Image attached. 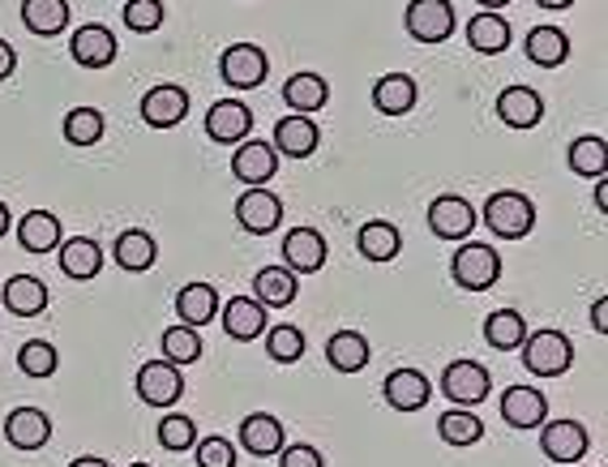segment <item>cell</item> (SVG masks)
<instances>
[{
  "mask_svg": "<svg viewBox=\"0 0 608 467\" xmlns=\"http://www.w3.org/2000/svg\"><path fill=\"white\" fill-rule=\"evenodd\" d=\"M155 438H159V446L164 450H194V441H197V425H194V416H164L159 420V429H155Z\"/></svg>",
  "mask_w": 608,
  "mask_h": 467,
  "instance_id": "42",
  "label": "cell"
},
{
  "mask_svg": "<svg viewBox=\"0 0 608 467\" xmlns=\"http://www.w3.org/2000/svg\"><path fill=\"white\" fill-rule=\"evenodd\" d=\"M450 275L463 292H489L501 279V257L493 245H459L454 262H450Z\"/></svg>",
  "mask_w": 608,
  "mask_h": 467,
  "instance_id": "3",
  "label": "cell"
},
{
  "mask_svg": "<svg viewBox=\"0 0 608 467\" xmlns=\"http://www.w3.org/2000/svg\"><path fill=\"white\" fill-rule=\"evenodd\" d=\"M596 206H600V211H608V185H605V176L596 181Z\"/></svg>",
  "mask_w": 608,
  "mask_h": 467,
  "instance_id": "50",
  "label": "cell"
},
{
  "mask_svg": "<svg viewBox=\"0 0 608 467\" xmlns=\"http://www.w3.org/2000/svg\"><path fill=\"white\" fill-rule=\"evenodd\" d=\"M605 313H608V296H600V301L591 304V322H596V330H600V334L608 330V318H605Z\"/></svg>",
  "mask_w": 608,
  "mask_h": 467,
  "instance_id": "48",
  "label": "cell"
},
{
  "mask_svg": "<svg viewBox=\"0 0 608 467\" xmlns=\"http://www.w3.org/2000/svg\"><path fill=\"white\" fill-rule=\"evenodd\" d=\"M241 446L249 450L253 459H271L283 450V425L271 412H253L241 420Z\"/></svg>",
  "mask_w": 608,
  "mask_h": 467,
  "instance_id": "27",
  "label": "cell"
},
{
  "mask_svg": "<svg viewBox=\"0 0 608 467\" xmlns=\"http://www.w3.org/2000/svg\"><path fill=\"white\" fill-rule=\"evenodd\" d=\"M253 129V111L241 99H219L215 108L206 111V138L232 146V142H245Z\"/></svg>",
  "mask_w": 608,
  "mask_h": 467,
  "instance_id": "17",
  "label": "cell"
},
{
  "mask_svg": "<svg viewBox=\"0 0 608 467\" xmlns=\"http://www.w3.org/2000/svg\"><path fill=\"white\" fill-rule=\"evenodd\" d=\"M125 27L150 35V30L164 27V0H129L125 4Z\"/></svg>",
  "mask_w": 608,
  "mask_h": 467,
  "instance_id": "44",
  "label": "cell"
},
{
  "mask_svg": "<svg viewBox=\"0 0 608 467\" xmlns=\"http://www.w3.org/2000/svg\"><path fill=\"white\" fill-rule=\"evenodd\" d=\"M0 236H9V206L0 202Z\"/></svg>",
  "mask_w": 608,
  "mask_h": 467,
  "instance_id": "52",
  "label": "cell"
},
{
  "mask_svg": "<svg viewBox=\"0 0 608 467\" xmlns=\"http://www.w3.org/2000/svg\"><path fill=\"white\" fill-rule=\"evenodd\" d=\"M484 339H489V348H498V352H519V343L527 339L523 313H519V309H498V313H489Z\"/></svg>",
  "mask_w": 608,
  "mask_h": 467,
  "instance_id": "36",
  "label": "cell"
},
{
  "mask_svg": "<svg viewBox=\"0 0 608 467\" xmlns=\"http://www.w3.org/2000/svg\"><path fill=\"white\" fill-rule=\"evenodd\" d=\"M493 108H498L501 125H510V129H536L545 120V99L531 86H506Z\"/></svg>",
  "mask_w": 608,
  "mask_h": 467,
  "instance_id": "18",
  "label": "cell"
},
{
  "mask_svg": "<svg viewBox=\"0 0 608 467\" xmlns=\"http://www.w3.org/2000/svg\"><path fill=\"white\" fill-rule=\"evenodd\" d=\"M475 4H484V9H498V4H510V0H475Z\"/></svg>",
  "mask_w": 608,
  "mask_h": 467,
  "instance_id": "53",
  "label": "cell"
},
{
  "mask_svg": "<svg viewBox=\"0 0 608 467\" xmlns=\"http://www.w3.org/2000/svg\"><path fill=\"white\" fill-rule=\"evenodd\" d=\"M519 352H523V364L531 378H561L575 364V348H570V339L561 330H531L519 343Z\"/></svg>",
  "mask_w": 608,
  "mask_h": 467,
  "instance_id": "1",
  "label": "cell"
},
{
  "mask_svg": "<svg viewBox=\"0 0 608 467\" xmlns=\"http://www.w3.org/2000/svg\"><path fill=\"white\" fill-rule=\"evenodd\" d=\"M510 22L501 18L498 9H484V13H475L468 22V43H471V52H480V56H498L510 48Z\"/></svg>",
  "mask_w": 608,
  "mask_h": 467,
  "instance_id": "29",
  "label": "cell"
},
{
  "mask_svg": "<svg viewBox=\"0 0 608 467\" xmlns=\"http://www.w3.org/2000/svg\"><path fill=\"white\" fill-rule=\"evenodd\" d=\"M438 434H442L445 446H475L484 438V420L471 408H450L445 416H438Z\"/></svg>",
  "mask_w": 608,
  "mask_h": 467,
  "instance_id": "38",
  "label": "cell"
},
{
  "mask_svg": "<svg viewBox=\"0 0 608 467\" xmlns=\"http://www.w3.org/2000/svg\"><path fill=\"white\" fill-rule=\"evenodd\" d=\"M484 223H489V232L501 236V241H523L527 232L536 227V206H531L527 193L501 189L484 202Z\"/></svg>",
  "mask_w": 608,
  "mask_h": 467,
  "instance_id": "2",
  "label": "cell"
},
{
  "mask_svg": "<svg viewBox=\"0 0 608 467\" xmlns=\"http://www.w3.org/2000/svg\"><path fill=\"white\" fill-rule=\"evenodd\" d=\"M197 467H236V446L227 438H202L194 441Z\"/></svg>",
  "mask_w": 608,
  "mask_h": 467,
  "instance_id": "45",
  "label": "cell"
},
{
  "mask_svg": "<svg viewBox=\"0 0 608 467\" xmlns=\"http://www.w3.org/2000/svg\"><path fill=\"white\" fill-rule=\"evenodd\" d=\"M475 223H480L475 206H471L468 197H459V193H442V197H433V206H429V232H433L438 241H468Z\"/></svg>",
  "mask_w": 608,
  "mask_h": 467,
  "instance_id": "8",
  "label": "cell"
},
{
  "mask_svg": "<svg viewBox=\"0 0 608 467\" xmlns=\"http://www.w3.org/2000/svg\"><path fill=\"white\" fill-rule=\"evenodd\" d=\"M278 455H283L278 467H326L322 450H313L308 441H296V446H287V450H278Z\"/></svg>",
  "mask_w": 608,
  "mask_h": 467,
  "instance_id": "46",
  "label": "cell"
},
{
  "mask_svg": "<svg viewBox=\"0 0 608 467\" xmlns=\"http://www.w3.org/2000/svg\"><path fill=\"white\" fill-rule=\"evenodd\" d=\"M120 52V43H116V35L108 27H99V22H86V27L73 30V39H69V56L82 65V69H108L111 60Z\"/></svg>",
  "mask_w": 608,
  "mask_h": 467,
  "instance_id": "15",
  "label": "cell"
},
{
  "mask_svg": "<svg viewBox=\"0 0 608 467\" xmlns=\"http://www.w3.org/2000/svg\"><path fill=\"white\" fill-rule=\"evenodd\" d=\"M523 52L531 65L557 69V65H566V56H570V35L557 27H531L523 39Z\"/></svg>",
  "mask_w": 608,
  "mask_h": 467,
  "instance_id": "30",
  "label": "cell"
},
{
  "mask_svg": "<svg viewBox=\"0 0 608 467\" xmlns=\"http://www.w3.org/2000/svg\"><path fill=\"white\" fill-rule=\"evenodd\" d=\"M266 74H271V65H266V52L257 43H232V48H223L219 78L232 90H253V86L266 82Z\"/></svg>",
  "mask_w": 608,
  "mask_h": 467,
  "instance_id": "7",
  "label": "cell"
},
{
  "mask_svg": "<svg viewBox=\"0 0 608 467\" xmlns=\"http://www.w3.org/2000/svg\"><path fill=\"white\" fill-rule=\"evenodd\" d=\"M266 352L278 364H296L304 357V334L296 327H271L266 330Z\"/></svg>",
  "mask_w": 608,
  "mask_h": 467,
  "instance_id": "43",
  "label": "cell"
},
{
  "mask_svg": "<svg viewBox=\"0 0 608 467\" xmlns=\"http://www.w3.org/2000/svg\"><path fill=\"white\" fill-rule=\"evenodd\" d=\"M454 4L450 0H412L408 4V18L403 27L412 35L415 43H445L454 35Z\"/></svg>",
  "mask_w": 608,
  "mask_h": 467,
  "instance_id": "5",
  "label": "cell"
},
{
  "mask_svg": "<svg viewBox=\"0 0 608 467\" xmlns=\"http://www.w3.org/2000/svg\"><path fill=\"white\" fill-rule=\"evenodd\" d=\"M415 99H420V86L412 74H382L373 82V108L382 116H403L415 108Z\"/></svg>",
  "mask_w": 608,
  "mask_h": 467,
  "instance_id": "24",
  "label": "cell"
},
{
  "mask_svg": "<svg viewBox=\"0 0 608 467\" xmlns=\"http://www.w3.org/2000/svg\"><path fill=\"white\" fill-rule=\"evenodd\" d=\"M382 395H386V403L394 412H420L429 403L433 386H429V378L420 369H394V373H386V382H382Z\"/></svg>",
  "mask_w": 608,
  "mask_h": 467,
  "instance_id": "19",
  "label": "cell"
},
{
  "mask_svg": "<svg viewBox=\"0 0 608 467\" xmlns=\"http://www.w3.org/2000/svg\"><path fill=\"white\" fill-rule=\"evenodd\" d=\"M176 313H180L185 327H194V330L210 327L215 313H219V292H215V283H206V279L185 283V288L176 292Z\"/></svg>",
  "mask_w": 608,
  "mask_h": 467,
  "instance_id": "20",
  "label": "cell"
},
{
  "mask_svg": "<svg viewBox=\"0 0 608 467\" xmlns=\"http://www.w3.org/2000/svg\"><path fill=\"white\" fill-rule=\"evenodd\" d=\"M540 450L553 459V464H579L582 455L591 450V434L582 429L579 420H545L540 425Z\"/></svg>",
  "mask_w": 608,
  "mask_h": 467,
  "instance_id": "10",
  "label": "cell"
},
{
  "mask_svg": "<svg viewBox=\"0 0 608 467\" xmlns=\"http://www.w3.org/2000/svg\"><path fill=\"white\" fill-rule=\"evenodd\" d=\"M69 467H111L108 459H99V455H82V459H73Z\"/></svg>",
  "mask_w": 608,
  "mask_h": 467,
  "instance_id": "49",
  "label": "cell"
},
{
  "mask_svg": "<svg viewBox=\"0 0 608 467\" xmlns=\"http://www.w3.org/2000/svg\"><path fill=\"white\" fill-rule=\"evenodd\" d=\"M296 296H301V279L287 266H262L253 279V301L266 304V309H287Z\"/></svg>",
  "mask_w": 608,
  "mask_h": 467,
  "instance_id": "25",
  "label": "cell"
},
{
  "mask_svg": "<svg viewBox=\"0 0 608 467\" xmlns=\"http://www.w3.org/2000/svg\"><path fill=\"white\" fill-rule=\"evenodd\" d=\"M501 420L510 425V429H540L545 420H549V399L536 390V386H510V390H501Z\"/></svg>",
  "mask_w": 608,
  "mask_h": 467,
  "instance_id": "13",
  "label": "cell"
},
{
  "mask_svg": "<svg viewBox=\"0 0 608 467\" xmlns=\"http://www.w3.org/2000/svg\"><path fill=\"white\" fill-rule=\"evenodd\" d=\"M13 69H18V52H13V43L0 39V82L13 78Z\"/></svg>",
  "mask_w": 608,
  "mask_h": 467,
  "instance_id": "47",
  "label": "cell"
},
{
  "mask_svg": "<svg viewBox=\"0 0 608 467\" xmlns=\"http://www.w3.org/2000/svg\"><path fill=\"white\" fill-rule=\"evenodd\" d=\"M4 438L18 450H39L52 438V416L39 412V408H13L9 420H4Z\"/></svg>",
  "mask_w": 608,
  "mask_h": 467,
  "instance_id": "22",
  "label": "cell"
},
{
  "mask_svg": "<svg viewBox=\"0 0 608 467\" xmlns=\"http://www.w3.org/2000/svg\"><path fill=\"white\" fill-rule=\"evenodd\" d=\"M356 249H360V257H369V262H394V257H399V249H403V236H399V227H394V223L369 220L356 232Z\"/></svg>",
  "mask_w": 608,
  "mask_h": 467,
  "instance_id": "32",
  "label": "cell"
},
{
  "mask_svg": "<svg viewBox=\"0 0 608 467\" xmlns=\"http://www.w3.org/2000/svg\"><path fill=\"white\" fill-rule=\"evenodd\" d=\"M536 4H540V9H570L575 0H536Z\"/></svg>",
  "mask_w": 608,
  "mask_h": 467,
  "instance_id": "51",
  "label": "cell"
},
{
  "mask_svg": "<svg viewBox=\"0 0 608 467\" xmlns=\"http://www.w3.org/2000/svg\"><path fill=\"white\" fill-rule=\"evenodd\" d=\"M189 116V90L176 82H159L141 95V120L150 129H176Z\"/></svg>",
  "mask_w": 608,
  "mask_h": 467,
  "instance_id": "9",
  "label": "cell"
},
{
  "mask_svg": "<svg viewBox=\"0 0 608 467\" xmlns=\"http://www.w3.org/2000/svg\"><path fill=\"white\" fill-rule=\"evenodd\" d=\"M326 99H331V86H326L322 74H292V78L283 82V104L292 111H301V116L322 111Z\"/></svg>",
  "mask_w": 608,
  "mask_h": 467,
  "instance_id": "31",
  "label": "cell"
},
{
  "mask_svg": "<svg viewBox=\"0 0 608 467\" xmlns=\"http://www.w3.org/2000/svg\"><path fill=\"white\" fill-rule=\"evenodd\" d=\"M275 172H278V155L271 142H236L232 176H236L245 189H257V185L275 181Z\"/></svg>",
  "mask_w": 608,
  "mask_h": 467,
  "instance_id": "14",
  "label": "cell"
},
{
  "mask_svg": "<svg viewBox=\"0 0 608 467\" xmlns=\"http://www.w3.org/2000/svg\"><path fill=\"white\" fill-rule=\"evenodd\" d=\"M22 27L52 39L69 27V0H22Z\"/></svg>",
  "mask_w": 608,
  "mask_h": 467,
  "instance_id": "34",
  "label": "cell"
},
{
  "mask_svg": "<svg viewBox=\"0 0 608 467\" xmlns=\"http://www.w3.org/2000/svg\"><path fill=\"white\" fill-rule=\"evenodd\" d=\"M223 313V330H227V339H236V343H249L257 334H266V304L249 301V296H232L227 304H219Z\"/></svg>",
  "mask_w": 608,
  "mask_h": 467,
  "instance_id": "21",
  "label": "cell"
},
{
  "mask_svg": "<svg viewBox=\"0 0 608 467\" xmlns=\"http://www.w3.org/2000/svg\"><path fill=\"white\" fill-rule=\"evenodd\" d=\"M159 348H164V360H171V364H194L197 357H202V339H197L194 327H167L164 339H159Z\"/></svg>",
  "mask_w": 608,
  "mask_h": 467,
  "instance_id": "41",
  "label": "cell"
},
{
  "mask_svg": "<svg viewBox=\"0 0 608 467\" xmlns=\"http://www.w3.org/2000/svg\"><path fill=\"white\" fill-rule=\"evenodd\" d=\"M60 271L69 279H78V283H86V279H95L99 271H104V245L99 241H90V236H73V241H60Z\"/></svg>",
  "mask_w": 608,
  "mask_h": 467,
  "instance_id": "26",
  "label": "cell"
},
{
  "mask_svg": "<svg viewBox=\"0 0 608 467\" xmlns=\"http://www.w3.org/2000/svg\"><path fill=\"white\" fill-rule=\"evenodd\" d=\"M129 467H150V464H129Z\"/></svg>",
  "mask_w": 608,
  "mask_h": 467,
  "instance_id": "54",
  "label": "cell"
},
{
  "mask_svg": "<svg viewBox=\"0 0 608 467\" xmlns=\"http://www.w3.org/2000/svg\"><path fill=\"white\" fill-rule=\"evenodd\" d=\"M104 111L99 108H69L65 111V125H60V134L69 146H95V142L104 138Z\"/></svg>",
  "mask_w": 608,
  "mask_h": 467,
  "instance_id": "39",
  "label": "cell"
},
{
  "mask_svg": "<svg viewBox=\"0 0 608 467\" xmlns=\"http://www.w3.org/2000/svg\"><path fill=\"white\" fill-rule=\"evenodd\" d=\"M18 369L35 378V382H48L56 369H60V352H56L48 339H27L22 352H18Z\"/></svg>",
  "mask_w": 608,
  "mask_h": 467,
  "instance_id": "40",
  "label": "cell"
},
{
  "mask_svg": "<svg viewBox=\"0 0 608 467\" xmlns=\"http://www.w3.org/2000/svg\"><path fill=\"white\" fill-rule=\"evenodd\" d=\"M317 142H322L317 120L292 111V116H283L275 125V142H271V146H275V155H283V159H308V155L317 150Z\"/></svg>",
  "mask_w": 608,
  "mask_h": 467,
  "instance_id": "16",
  "label": "cell"
},
{
  "mask_svg": "<svg viewBox=\"0 0 608 467\" xmlns=\"http://www.w3.org/2000/svg\"><path fill=\"white\" fill-rule=\"evenodd\" d=\"M442 390L454 408H475V403L489 399L493 378H489V369L480 360H450L442 373Z\"/></svg>",
  "mask_w": 608,
  "mask_h": 467,
  "instance_id": "4",
  "label": "cell"
},
{
  "mask_svg": "<svg viewBox=\"0 0 608 467\" xmlns=\"http://www.w3.org/2000/svg\"><path fill=\"white\" fill-rule=\"evenodd\" d=\"M185 395V378L171 360H146L138 369V399L146 408H176Z\"/></svg>",
  "mask_w": 608,
  "mask_h": 467,
  "instance_id": "6",
  "label": "cell"
},
{
  "mask_svg": "<svg viewBox=\"0 0 608 467\" xmlns=\"http://www.w3.org/2000/svg\"><path fill=\"white\" fill-rule=\"evenodd\" d=\"M608 167V150L600 134H582V138L570 142V172L575 176H587V181H600Z\"/></svg>",
  "mask_w": 608,
  "mask_h": 467,
  "instance_id": "37",
  "label": "cell"
},
{
  "mask_svg": "<svg viewBox=\"0 0 608 467\" xmlns=\"http://www.w3.org/2000/svg\"><path fill=\"white\" fill-rule=\"evenodd\" d=\"M155 257H159V245H155V236H150V232H141V227L120 232V236H116V245H111V262H116L120 271H129V275L150 271V266H155Z\"/></svg>",
  "mask_w": 608,
  "mask_h": 467,
  "instance_id": "23",
  "label": "cell"
},
{
  "mask_svg": "<svg viewBox=\"0 0 608 467\" xmlns=\"http://www.w3.org/2000/svg\"><path fill=\"white\" fill-rule=\"evenodd\" d=\"M0 301H4L9 313H18V318H39V313L48 309V283L39 275H13L4 283Z\"/></svg>",
  "mask_w": 608,
  "mask_h": 467,
  "instance_id": "28",
  "label": "cell"
},
{
  "mask_svg": "<svg viewBox=\"0 0 608 467\" xmlns=\"http://www.w3.org/2000/svg\"><path fill=\"white\" fill-rule=\"evenodd\" d=\"M326 236L317 232V227H292L287 236H283V266L292 271V275H313V271H322L326 266Z\"/></svg>",
  "mask_w": 608,
  "mask_h": 467,
  "instance_id": "12",
  "label": "cell"
},
{
  "mask_svg": "<svg viewBox=\"0 0 608 467\" xmlns=\"http://www.w3.org/2000/svg\"><path fill=\"white\" fill-rule=\"evenodd\" d=\"M18 245L27 249V253H52L60 245V220H56L52 211H30L22 215L18 223Z\"/></svg>",
  "mask_w": 608,
  "mask_h": 467,
  "instance_id": "35",
  "label": "cell"
},
{
  "mask_svg": "<svg viewBox=\"0 0 608 467\" xmlns=\"http://www.w3.org/2000/svg\"><path fill=\"white\" fill-rule=\"evenodd\" d=\"M369 339L360 334V330H334L331 339H326V360H331V369L339 373H360L364 364H369Z\"/></svg>",
  "mask_w": 608,
  "mask_h": 467,
  "instance_id": "33",
  "label": "cell"
},
{
  "mask_svg": "<svg viewBox=\"0 0 608 467\" xmlns=\"http://www.w3.org/2000/svg\"><path fill=\"white\" fill-rule=\"evenodd\" d=\"M236 223L249 232V236H271L278 223H283V197L271 193L266 185L245 189L236 202Z\"/></svg>",
  "mask_w": 608,
  "mask_h": 467,
  "instance_id": "11",
  "label": "cell"
}]
</instances>
